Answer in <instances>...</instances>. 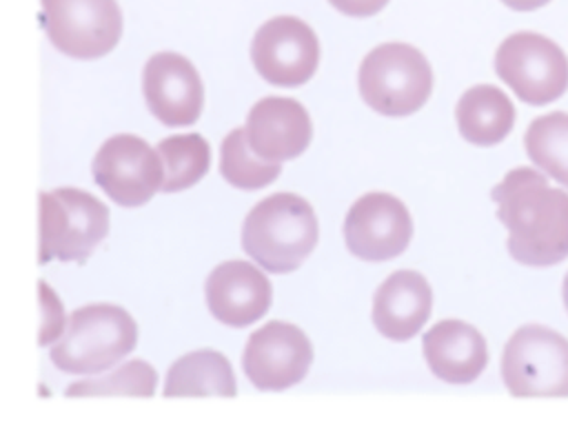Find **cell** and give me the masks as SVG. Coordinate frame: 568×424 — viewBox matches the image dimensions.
<instances>
[{
	"mask_svg": "<svg viewBox=\"0 0 568 424\" xmlns=\"http://www.w3.org/2000/svg\"><path fill=\"white\" fill-rule=\"evenodd\" d=\"M497 218L508 231V253L524 266H555L568 258V193L528 166L493 186Z\"/></svg>",
	"mask_w": 568,
	"mask_h": 424,
	"instance_id": "1",
	"label": "cell"
},
{
	"mask_svg": "<svg viewBox=\"0 0 568 424\" xmlns=\"http://www.w3.org/2000/svg\"><path fill=\"white\" fill-rule=\"evenodd\" d=\"M313 206L295 193H273L257 202L242 224V249L271 273H291L317 244Z\"/></svg>",
	"mask_w": 568,
	"mask_h": 424,
	"instance_id": "2",
	"label": "cell"
},
{
	"mask_svg": "<svg viewBox=\"0 0 568 424\" xmlns=\"http://www.w3.org/2000/svg\"><path fill=\"white\" fill-rule=\"evenodd\" d=\"M138 342L135 320L113 304H89L71 313L64 333L53 342L49 357L75 375H93L111 369L133 351Z\"/></svg>",
	"mask_w": 568,
	"mask_h": 424,
	"instance_id": "3",
	"label": "cell"
},
{
	"mask_svg": "<svg viewBox=\"0 0 568 424\" xmlns=\"http://www.w3.org/2000/svg\"><path fill=\"white\" fill-rule=\"evenodd\" d=\"M359 95L388 118L410 115L426 104L433 91V69L424 53L404 42L375 47L359 64Z\"/></svg>",
	"mask_w": 568,
	"mask_h": 424,
	"instance_id": "4",
	"label": "cell"
},
{
	"mask_svg": "<svg viewBox=\"0 0 568 424\" xmlns=\"http://www.w3.org/2000/svg\"><path fill=\"white\" fill-rule=\"evenodd\" d=\"M109 231V211L91 193L62 186L40 195V262H82Z\"/></svg>",
	"mask_w": 568,
	"mask_h": 424,
	"instance_id": "5",
	"label": "cell"
},
{
	"mask_svg": "<svg viewBox=\"0 0 568 424\" xmlns=\"http://www.w3.org/2000/svg\"><path fill=\"white\" fill-rule=\"evenodd\" d=\"M501 380L515 397H568V340L541 324L517 329L501 355Z\"/></svg>",
	"mask_w": 568,
	"mask_h": 424,
	"instance_id": "6",
	"label": "cell"
},
{
	"mask_svg": "<svg viewBox=\"0 0 568 424\" xmlns=\"http://www.w3.org/2000/svg\"><path fill=\"white\" fill-rule=\"evenodd\" d=\"M497 75L526 104L555 102L568 89V58L548 38L519 31L508 36L495 53Z\"/></svg>",
	"mask_w": 568,
	"mask_h": 424,
	"instance_id": "7",
	"label": "cell"
},
{
	"mask_svg": "<svg viewBox=\"0 0 568 424\" xmlns=\"http://www.w3.org/2000/svg\"><path fill=\"white\" fill-rule=\"evenodd\" d=\"M42 24L58 51L80 60L106 55L122 36L115 0H42Z\"/></svg>",
	"mask_w": 568,
	"mask_h": 424,
	"instance_id": "8",
	"label": "cell"
},
{
	"mask_svg": "<svg viewBox=\"0 0 568 424\" xmlns=\"http://www.w3.org/2000/svg\"><path fill=\"white\" fill-rule=\"evenodd\" d=\"M93 178L113 202L142 206L162 189L164 171L158 151L142 138L118 133L95 153Z\"/></svg>",
	"mask_w": 568,
	"mask_h": 424,
	"instance_id": "9",
	"label": "cell"
},
{
	"mask_svg": "<svg viewBox=\"0 0 568 424\" xmlns=\"http://www.w3.org/2000/svg\"><path fill=\"white\" fill-rule=\"evenodd\" d=\"M251 60L266 82L275 87H300L317 71L320 42L313 29L300 18H271L253 36Z\"/></svg>",
	"mask_w": 568,
	"mask_h": 424,
	"instance_id": "10",
	"label": "cell"
},
{
	"mask_svg": "<svg viewBox=\"0 0 568 424\" xmlns=\"http://www.w3.org/2000/svg\"><path fill=\"white\" fill-rule=\"evenodd\" d=\"M413 220L404 202L388 193H366L346 213V249L366 262L393 260L408 246Z\"/></svg>",
	"mask_w": 568,
	"mask_h": 424,
	"instance_id": "11",
	"label": "cell"
},
{
	"mask_svg": "<svg viewBox=\"0 0 568 424\" xmlns=\"http://www.w3.org/2000/svg\"><path fill=\"white\" fill-rule=\"evenodd\" d=\"M311 360L313 346L302 329L288 322H268L248 337L242 366L255 388L284 391L304 380Z\"/></svg>",
	"mask_w": 568,
	"mask_h": 424,
	"instance_id": "12",
	"label": "cell"
},
{
	"mask_svg": "<svg viewBox=\"0 0 568 424\" xmlns=\"http://www.w3.org/2000/svg\"><path fill=\"white\" fill-rule=\"evenodd\" d=\"M142 91L149 111L166 127L193 124L204 107L200 73L180 53L151 55L142 71Z\"/></svg>",
	"mask_w": 568,
	"mask_h": 424,
	"instance_id": "13",
	"label": "cell"
},
{
	"mask_svg": "<svg viewBox=\"0 0 568 424\" xmlns=\"http://www.w3.org/2000/svg\"><path fill=\"white\" fill-rule=\"evenodd\" d=\"M206 304L211 315L226 326H248L260 320L273 297L268 277L244 260H229L206 277Z\"/></svg>",
	"mask_w": 568,
	"mask_h": 424,
	"instance_id": "14",
	"label": "cell"
},
{
	"mask_svg": "<svg viewBox=\"0 0 568 424\" xmlns=\"http://www.w3.org/2000/svg\"><path fill=\"white\" fill-rule=\"evenodd\" d=\"M248 147L268 162L302 155L311 142L313 127L306 109L293 98H262L246 118Z\"/></svg>",
	"mask_w": 568,
	"mask_h": 424,
	"instance_id": "15",
	"label": "cell"
},
{
	"mask_svg": "<svg viewBox=\"0 0 568 424\" xmlns=\"http://www.w3.org/2000/svg\"><path fill=\"white\" fill-rule=\"evenodd\" d=\"M433 309V291L417 271L390 273L373 297L375 329L395 342H406L426 324Z\"/></svg>",
	"mask_w": 568,
	"mask_h": 424,
	"instance_id": "16",
	"label": "cell"
},
{
	"mask_svg": "<svg viewBox=\"0 0 568 424\" xmlns=\"http://www.w3.org/2000/svg\"><path fill=\"white\" fill-rule=\"evenodd\" d=\"M424 357L435 377L448 384H470L488 362L481 333L462 320H442L424 333Z\"/></svg>",
	"mask_w": 568,
	"mask_h": 424,
	"instance_id": "17",
	"label": "cell"
},
{
	"mask_svg": "<svg viewBox=\"0 0 568 424\" xmlns=\"http://www.w3.org/2000/svg\"><path fill=\"white\" fill-rule=\"evenodd\" d=\"M455 118L466 142L493 147L510 133L515 124V107L501 89L477 84L459 98Z\"/></svg>",
	"mask_w": 568,
	"mask_h": 424,
	"instance_id": "18",
	"label": "cell"
},
{
	"mask_svg": "<svg viewBox=\"0 0 568 424\" xmlns=\"http://www.w3.org/2000/svg\"><path fill=\"white\" fill-rule=\"evenodd\" d=\"M235 391V375L229 360L213 349H200L173 362L164 382L166 397H233Z\"/></svg>",
	"mask_w": 568,
	"mask_h": 424,
	"instance_id": "19",
	"label": "cell"
},
{
	"mask_svg": "<svg viewBox=\"0 0 568 424\" xmlns=\"http://www.w3.org/2000/svg\"><path fill=\"white\" fill-rule=\"evenodd\" d=\"M164 180L162 191L173 193L193 186L204 178L211 162V149L197 133L171 135L158 144Z\"/></svg>",
	"mask_w": 568,
	"mask_h": 424,
	"instance_id": "20",
	"label": "cell"
},
{
	"mask_svg": "<svg viewBox=\"0 0 568 424\" xmlns=\"http://www.w3.org/2000/svg\"><path fill=\"white\" fill-rule=\"evenodd\" d=\"M524 144L532 164L568 189V113L555 111L535 118Z\"/></svg>",
	"mask_w": 568,
	"mask_h": 424,
	"instance_id": "21",
	"label": "cell"
},
{
	"mask_svg": "<svg viewBox=\"0 0 568 424\" xmlns=\"http://www.w3.org/2000/svg\"><path fill=\"white\" fill-rule=\"evenodd\" d=\"M220 173L229 184L253 191L271 184L282 173V164L255 155L248 147L244 129H235L222 142Z\"/></svg>",
	"mask_w": 568,
	"mask_h": 424,
	"instance_id": "22",
	"label": "cell"
},
{
	"mask_svg": "<svg viewBox=\"0 0 568 424\" xmlns=\"http://www.w3.org/2000/svg\"><path fill=\"white\" fill-rule=\"evenodd\" d=\"M158 384V375L151 364L142 360H131L120 369L98 375L91 380H80L67 386V397H87V395H135L151 397Z\"/></svg>",
	"mask_w": 568,
	"mask_h": 424,
	"instance_id": "23",
	"label": "cell"
},
{
	"mask_svg": "<svg viewBox=\"0 0 568 424\" xmlns=\"http://www.w3.org/2000/svg\"><path fill=\"white\" fill-rule=\"evenodd\" d=\"M40 306H42L40 344L47 346L60 337L62 326H64V313H62V304H60L58 295L44 282H40Z\"/></svg>",
	"mask_w": 568,
	"mask_h": 424,
	"instance_id": "24",
	"label": "cell"
},
{
	"mask_svg": "<svg viewBox=\"0 0 568 424\" xmlns=\"http://www.w3.org/2000/svg\"><path fill=\"white\" fill-rule=\"evenodd\" d=\"M339 13L351 18H371L379 13L388 0H328Z\"/></svg>",
	"mask_w": 568,
	"mask_h": 424,
	"instance_id": "25",
	"label": "cell"
},
{
	"mask_svg": "<svg viewBox=\"0 0 568 424\" xmlns=\"http://www.w3.org/2000/svg\"><path fill=\"white\" fill-rule=\"evenodd\" d=\"M508 9H513V11H535V9H539V7H544L546 2H550V0H501Z\"/></svg>",
	"mask_w": 568,
	"mask_h": 424,
	"instance_id": "26",
	"label": "cell"
},
{
	"mask_svg": "<svg viewBox=\"0 0 568 424\" xmlns=\"http://www.w3.org/2000/svg\"><path fill=\"white\" fill-rule=\"evenodd\" d=\"M564 304H566V311H568V273L564 277Z\"/></svg>",
	"mask_w": 568,
	"mask_h": 424,
	"instance_id": "27",
	"label": "cell"
}]
</instances>
